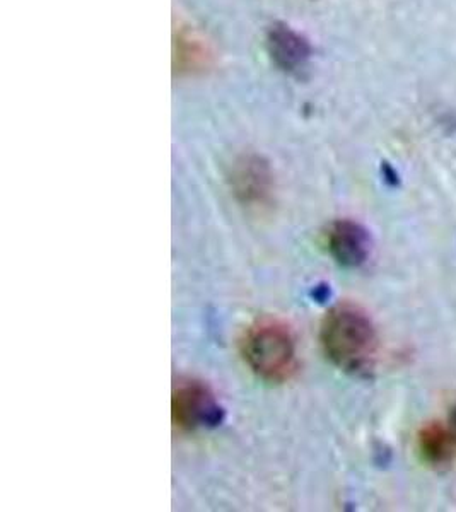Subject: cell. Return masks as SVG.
Listing matches in <instances>:
<instances>
[{
    "label": "cell",
    "mask_w": 456,
    "mask_h": 512,
    "mask_svg": "<svg viewBox=\"0 0 456 512\" xmlns=\"http://www.w3.org/2000/svg\"><path fill=\"white\" fill-rule=\"evenodd\" d=\"M176 74H197L209 69L212 64L211 47L197 33L180 28L175 36Z\"/></svg>",
    "instance_id": "52a82bcc"
},
{
    "label": "cell",
    "mask_w": 456,
    "mask_h": 512,
    "mask_svg": "<svg viewBox=\"0 0 456 512\" xmlns=\"http://www.w3.org/2000/svg\"><path fill=\"white\" fill-rule=\"evenodd\" d=\"M229 185L234 197L248 209H265L274 198V173L258 154H245L229 169Z\"/></svg>",
    "instance_id": "277c9868"
},
{
    "label": "cell",
    "mask_w": 456,
    "mask_h": 512,
    "mask_svg": "<svg viewBox=\"0 0 456 512\" xmlns=\"http://www.w3.org/2000/svg\"><path fill=\"white\" fill-rule=\"evenodd\" d=\"M453 448H455V441L451 431L443 425L427 424L419 434L422 458L433 465H443L450 460Z\"/></svg>",
    "instance_id": "ba28073f"
},
{
    "label": "cell",
    "mask_w": 456,
    "mask_h": 512,
    "mask_svg": "<svg viewBox=\"0 0 456 512\" xmlns=\"http://www.w3.org/2000/svg\"><path fill=\"white\" fill-rule=\"evenodd\" d=\"M320 342L332 364L349 373H359L373 361L378 340L373 321L363 309L339 304L323 318Z\"/></svg>",
    "instance_id": "6da1fadb"
},
{
    "label": "cell",
    "mask_w": 456,
    "mask_h": 512,
    "mask_svg": "<svg viewBox=\"0 0 456 512\" xmlns=\"http://www.w3.org/2000/svg\"><path fill=\"white\" fill-rule=\"evenodd\" d=\"M265 43L270 59L284 72H298L310 60V41L287 24H272Z\"/></svg>",
    "instance_id": "8992f818"
},
{
    "label": "cell",
    "mask_w": 456,
    "mask_h": 512,
    "mask_svg": "<svg viewBox=\"0 0 456 512\" xmlns=\"http://www.w3.org/2000/svg\"><path fill=\"white\" fill-rule=\"evenodd\" d=\"M171 417L180 431L195 432L219 424L223 408L204 381L180 379L171 396Z\"/></svg>",
    "instance_id": "3957f363"
},
{
    "label": "cell",
    "mask_w": 456,
    "mask_h": 512,
    "mask_svg": "<svg viewBox=\"0 0 456 512\" xmlns=\"http://www.w3.org/2000/svg\"><path fill=\"white\" fill-rule=\"evenodd\" d=\"M328 253L342 267L356 268L363 265L369 256V236L361 224L342 219L330 224L325 233Z\"/></svg>",
    "instance_id": "5b68a950"
},
{
    "label": "cell",
    "mask_w": 456,
    "mask_h": 512,
    "mask_svg": "<svg viewBox=\"0 0 456 512\" xmlns=\"http://www.w3.org/2000/svg\"><path fill=\"white\" fill-rule=\"evenodd\" d=\"M450 431H451V436H453V441H455V448H456V407L453 408V412H451Z\"/></svg>",
    "instance_id": "9c48e42d"
},
{
    "label": "cell",
    "mask_w": 456,
    "mask_h": 512,
    "mask_svg": "<svg viewBox=\"0 0 456 512\" xmlns=\"http://www.w3.org/2000/svg\"><path fill=\"white\" fill-rule=\"evenodd\" d=\"M241 355L250 371L267 383H284L298 366L293 332L275 318H262L246 328Z\"/></svg>",
    "instance_id": "7a4b0ae2"
}]
</instances>
